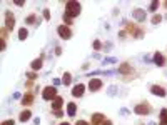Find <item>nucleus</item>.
Returning a JSON list of instances; mask_svg holds the SVG:
<instances>
[{"mask_svg": "<svg viewBox=\"0 0 167 125\" xmlns=\"http://www.w3.org/2000/svg\"><path fill=\"white\" fill-rule=\"evenodd\" d=\"M30 67H32V70H34V72H37V70H40V69H42V59H38V60H34V62L30 63Z\"/></svg>", "mask_w": 167, "mask_h": 125, "instance_id": "nucleus-15", "label": "nucleus"}, {"mask_svg": "<svg viewBox=\"0 0 167 125\" xmlns=\"http://www.w3.org/2000/svg\"><path fill=\"white\" fill-rule=\"evenodd\" d=\"M119 72L120 73H129V72H132V67H130L129 63H122L120 69H119Z\"/></svg>", "mask_w": 167, "mask_h": 125, "instance_id": "nucleus-17", "label": "nucleus"}, {"mask_svg": "<svg viewBox=\"0 0 167 125\" xmlns=\"http://www.w3.org/2000/svg\"><path fill=\"white\" fill-rule=\"evenodd\" d=\"M161 123L162 125H167V109H162L161 110Z\"/></svg>", "mask_w": 167, "mask_h": 125, "instance_id": "nucleus-20", "label": "nucleus"}, {"mask_svg": "<svg viewBox=\"0 0 167 125\" xmlns=\"http://www.w3.org/2000/svg\"><path fill=\"white\" fill-rule=\"evenodd\" d=\"M60 125H70V123H67V122H64V123H60Z\"/></svg>", "mask_w": 167, "mask_h": 125, "instance_id": "nucleus-35", "label": "nucleus"}, {"mask_svg": "<svg viewBox=\"0 0 167 125\" xmlns=\"http://www.w3.org/2000/svg\"><path fill=\"white\" fill-rule=\"evenodd\" d=\"M28 37V30H27V28H20V30H19V38H20V40H25V38Z\"/></svg>", "mask_w": 167, "mask_h": 125, "instance_id": "nucleus-19", "label": "nucleus"}, {"mask_svg": "<svg viewBox=\"0 0 167 125\" xmlns=\"http://www.w3.org/2000/svg\"><path fill=\"white\" fill-rule=\"evenodd\" d=\"M157 9H159V2H157V0H154V2L149 5V12H155Z\"/></svg>", "mask_w": 167, "mask_h": 125, "instance_id": "nucleus-21", "label": "nucleus"}, {"mask_svg": "<svg viewBox=\"0 0 167 125\" xmlns=\"http://www.w3.org/2000/svg\"><path fill=\"white\" fill-rule=\"evenodd\" d=\"M80 10H82V5H80L79 2H67L65 3V15L69 17V19L77 17L80 13Z\"/></svg>", "mask_w": 167, "mask_h": 125, "instance_id": "nucleus-1", "label": "nucleus"}, {"mask_svg": "<svg viewBox=\"0 0 167 125\" xmlns=\"http://www.w3.org/2000/svg\"><path fill=\"white\" fill-rule=\"evenodd\" d=\"M54 115H55V117H62L64 112H62V110H54Z\"/></svg>", "mask_w": 167, "mask_h": 125, "instance_id": "nucleus-27", "label": "nucleus"}, {"mask_svg": "<svg viewBox=\"0 0 167 125\" xmlns=\"http://www.w3.org/2000/svg\"><path fill=\"white\" fill-rule=\"evenodd\" d=\"M32 102H34V95H32V94H25V95H24V98H22L24 105H30Z\"/></svg>", "mask_w": 167, "mask_h": 125, "instance_id": "nucleus-16", "label": "nucleus"}, {"mask_svg": "<svg viewBox=\"0 0 167 125\" xmlns=\"http://www.w3.org/2000/svg\"><path fill=\"white\" fill-rule=\"evenodd\" d=\"M59 84H62V82H60L59 78H54V85H59Z\"/></svg>", "mask_w": 167, "mask_h": 125, "instance_id": "nucleus-33", "label": "nucleus"}, {"mask_svg": "<svg viewBox=\"0 0 167 125\" xmlns=\"http://www.w3.org/2000/svg\"><path fill=\"white\" fill-rule=\"evenodd\" d=\"M165 7H167V2H165Z\"/></svg>", "mask_w": 167, "mask_h": 125, "instance_id": "nucleus-36", "label": "nucleus"}, {"mask_svg": "<svg viewBox=\"0 0 167 125\" xmlns=\"http://www.w3.org/2000/svg\"><path fill=\"white\" fill-rule=\"evenodd\" d=\"M57 34H59V37L64 38V40H69V38L72 37V30H70L67 25H59V27H57Z\"/></svg>", "mask_w": 167, "mask_h": 125, "instance_id": "nucleus-3", "label": "nucleus"}, {"mask_svg": "<svg viewBox=\"0 0 167 125\" xmlns=\"http://www.w3.org/2000/svg\"><path fill=\"white\" fill-rule=\"evenodd\" d=\"M64 22H65V23H70V22H72V19H69L67 15H64Z\"/></svg>", "mask_w": 167, "mask_h": 125, "instance_id": "nucleus-29", "label": "nucleus"}, {"mask_svg": "<svg viewBox=\"0 0 167 125\" xmlns=\"http://www.w3.org/2000/svg\"><path fill=\"white\" fill-rule=\"evenodd\" d=\"M161 125H162V123H161Z\"/></svg>", "mask_w": 167, "mask_h": 125, "instance_id": "nucleus-37", "label": "nucleus"}, {"mask_svg": "<svg viewBox=\"0 0 167 125\" xmlns=\"http://www.w3.org/2000/svg\"><path fill=\"white\" fill-rule=\"evenodd\" d=\"M13 25H15V17H13L12 12H5V28L9 32H12Z\"/></svg>", "mask_w": 167, "mask_h": 125, "instance_id": "nucleus-5", "label": "nucleus"}, {"mask_svg": "<svg viewBox=\"0 0 167 125\" xmlns=\"http://www.w3.org/2000/svg\"><path fill=\"white\" fill-rule=\"evenodd\" d=\"M27 77L30 78V80H34V78H37V73H34V72H30V73H27Z\"/></svg>", "mask_w": 167, "mask_h": 125, "instance_id": "nucleus-26", "label": "nucleus"}, {"mask_svg": "<svg viewBox=\"0 0 167 125\" xmlns=\"http://www.w3.org/2000/svg\"><path fill=\"white\" fill-rule=\"evenodd\" d=\"M132 17L137 20V22H144V20L147 19V15H145V10H142V9H134V10H132Z\"/></svg>", "mask_w": 167, "mask_h": 125, "instance_id": "nucleus-7", "label": "nucleus"}, {"mask_svg": "<svg viewBox=\"0 0 167 125\" xmlns=\"http://www.w3.org/2000/svg\"><path fill=\"white\" fill-rule=\"evenodd\" d=\"M134 112H136L137 115H149V113L152 112V107L149 105L147 102H140L134 107Z\"/></svg>", "mask_w": 167, "mask_h": 125, "instance_id": "nucleus-2", "label": "nucleus"}, {"mask_svg": "<svg viewBox=\"0 0 167 125\" xmlns=\"http://www.w3.org/2000/svg\"><path fill=\"white\" fill-rule=\"evenodd\" d=\"M62 103H64V98H62V97H57V98H54V102H52V109L59 110L60 107H62Z\"/></svg>", "mask_w": 167, "mask_h": 125, "instance_id": "nucleus-14", "label": "nucleus"}, {"mask_svg": "<svg viewBox=\"0 0 167 125\" xmlns=\"http://www.w3.org/2000/svg\"><path fill=\"white\" fill-rule=\"evenodd\" d=\"M25 22H27L28 25H30V23H37V25H38V20H37V22H35V15H30V17H27V20H25Z\"/></svg>", "mask_w": 167, "mask_h": 125, "instance_id": "nucleus-22", "label": "nucleus"}, {"mask_svg": "<svg viewBox=\"0 0 167 125\" xmlns=\"http://www.w3.org/2000/svg\"><path fill=\"white\" fill-rule=\"evenodd\" d=\"M70 80H72V75H70L69 72H65L64 77H62V84L64 85H70Z\"/></svg>", "mask_w": 167, "mask_h": 125, "instance_id": "nucleus-18", "label": "nucleus"}, {"mask_svg": "<svg viewBox=\"0 0 167 125\" xmlns=\"http://www.w3.org/2000/svg\"><path fill=\"white\" fill-rule=\"evenodd\" d=\"M2 125H13V120H5Z\"/></svg>", "mask_w": 167, "mask_h": 125, "instance_id": "nucleus-30", "label": "nucleus"}, {"mask_svg": "<svg viewBox=\"0 0 167 125\" xmlns=\"http://www.w3.org/2000/svg\"><path fill=\"white\" fill-rule=\"evenodd\" d=\"M94 48L95 50H100L102 48V42L100 40H94Z\"/></svg>", "mask_w": 167, "mask_h": 125, "instance_id": "nucleus-24", "label": "nucleus"}, {"mask_svg": "<svg viewBox=\"0 0 167 125\" xmlns=\"http://www.w3.org/2000/svg\"><path fill=\"white\" fill-rule=\"evenodd\" d=\"M105 120H104V115L102 113H94L92 115V123L94 125H99V123H104Z\"/></svg>", "mask_w": 167, "mask_h": 125, "instance_id": "nucleus-11", "label": "nucleus"}, {"mask_svg": "<svg viewBox=\"0 0 167 125\" xmlns=\"http://www.w3.org/2000/svg\"><path fill=\"white\" fill-rule=\"evenodd\" d=\"M161 22H162V17L159 15V13H157V15H154V17H152V23H161Z\"/></svg>", "mask_w": 167, "mask_h": 125, "instance_id": "nucleus-23", "label": "nucleus"}, {"mask_svg": "<svg viewBox=\"0 0 167 125\" xmlns=\"http://www.w3.org/2000/svg\"><path fill=\"white\" fill-rule=\"evenodd\" d=\"M75 110H77V105L74 102H70L69 105H67V113H69V117H74L75 115Z\"/></svg>", "mask_w": 167, "mask_h": 125, "instance_id": "nucleus-12", "label": "nucleus"}, {"mask_svg": "<svg viewBox=\"0 0 167 125\" xmlns=\"http://www.w3.org/2000/svg\"><path fill=\"white\" fill-rule=\"evenodd\" d=\"M84 92H85V87H84L82 84H77L75 87L72 88V95H74V97H77V98H79V97H82V95H84Z\"/></svg>", "mask_w": 167, "mask_h": 125, "instance_id": "nucleus-9", "label": "nucleus"}, {"mask_svg": "<svg viewBox=\"0 0 167 125\" xmlns=\"http://www.w3.org/2000/svg\"><path fill=\"white\" fill-rule=\"evenodd\" d=\"M55 53H57V55H60V53H62V50H60V47H57V48H55Z\"/></svg>", "mask_w": 167, "mask_h": 125, "instance_id": "nucleus-32", "label": "nucleus"}, {"mask_svg": "<svg viewBox=\"0 0 167 125\" xmlns=\"http://www.w3.org/2000/svg\"><path fill=\"white\" fill-rule=\"evenodd\" d=\"M42 97H44V100L57 98V88L55 87H45L44 92H42Z\"/></svg>", "mask_w": 167, "mask_h": 125, "instance_id": "nucleus-4", "label": "nucleus"}, {"mask_svg": "<svg viewBox=\"0 0 167 125\" xmlns=\"http://www.w3.org/2000/svg\"><path fill=\"white\" fill-rule=\"evenodd\" d=\"M104 125H112V122H111V120H105V122H104Z\"/></svg>", "mask_w": 167, "mask_h": 125, "instance_id": "nucleus-34", "label": "nucleus"}, {"mask_svg": "<svg viewBox=\"0 0 167 125\" xmlns=\"http://www.w3.org/2000/svg\"><path fill=\"white\" fill-rule=\"evenodd\" d=\"M15 5L17 7H24V5H25V2H22V0H15Z\"/></svg>", "mask_w": 167, "mask_h": 125, "instance_id": "nucleus-28", "label": "nucleus"}, {"mask_svg": "<svg viewBox=\"0 0 167 125\" xmlns=\"http://www.w3.org/2000/svg\"><path fill=\"white\" fill-rule=\"evenodd\" d=\"M102 85H104V82L100 80V78H92L90 82H89V90L90 92H97L102 88Z\"/></svg>", "mask_w": 167, "mask_h": 125, "instance_id": "nucleus-6", "label": "nucleus"}, {"mask_svg": "<svg viewBox=\"0 0 167 125\" xmlns=\"http://www.w3.org/2000/svg\"><path fill=\"white\" fill-rule=\"evenodd\" d=\"M75 125H89L87 122H85V120H79V122H77Z\"/></svg>", "mask_w": 167, "mask_h": 125, "instance_id": "nucleus-31", "label": "nucleus"}, {"mask_svg": "<svg viewBox=\"0 0 167 125\" xmlns=\"http://www.w3.org/2000/svg\"><path fill=\"white\" fill-rule=\"evenodd\" d=\"M32 117V113H30V110H24V112H20V115H19V119H20V122H27L28 119Z\"/></svg>", "mask_w": 167, "mask_h": 125, "instance_id": "nucleus-13", "label": "nucleus"}, {"mask_svg": "<svg viewBox=\"0 0 167 125\" xmlns=\"http://www.w3.org/2000/svg\"><path fill=\"white\" fill-rule=\"evenodd\" d=\"M44 17H45V20L50 19V12H49V9H45V10H44Z\"/></svg>", "mask_w": 167, "mask_h": 125, "instance_id": "nucleus-25", "label": "nucleus"}, {"mask_svg": "<svg viewBox=\"0 0 167 125\" xmlns=\"http://www.w3.org/2000/svg\"><path fill=\"white\" fill-rule=\"evenodd\" d=\"M154 63H157L159 67H162V65L165 63V60H164V57H162L161 52H155V53H154Z\"/></svg>", "mask_w": 167, "mask_h": 125, "instance_id": "nucleus-10", "label": "nucleus"}, {"mask_svg": "<svg viewBox=\"0 0 167 125\" xmlns=\"http://www.w3.org/2000/svg\"><path fill=\"white\" fill-rule=\"evenodd\" d=\"M151 92H152L154 95H157V97H161V98H164L165 95H167L165 88L161 87V85H152V87H151Z\"/></svg>", "mask_w": 167, "mask_h": 125, "instance_id": "nucleus-8", "label": "nucleus"}]
</instances>
